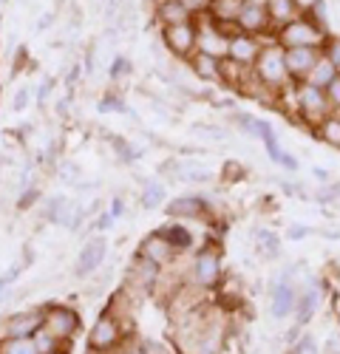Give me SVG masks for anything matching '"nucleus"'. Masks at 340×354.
Segmentation results:
<instances>
[{
    "mask_svg": "<svg viewBox=\"0 0 340 354\" xmlns=\"http://www.w3.org/2000/svg\"><path fill=\"white\" fill-rule=\"evenodd\" d=\"M334 317H337V326H340V301H337V306H334Z\"/></svg>",
    "mask_w": 340,
    "mask_h": 354,
    "instance_id": "bf43d9fd",
    "label": "nucleus"
},
{
    "mask_svg": "<svg viewBox=\"0 0 340 354\" xmlns=\"http://www.w3.org/2000/svg\"><path fill=\"white\" fill-rule=\"evenodd\" d=\"M94 3H108V0H94Z\"/></svg>",
    "mask_w": 340,
    "mask_h": 354,
    "instance_id": "e2e57ef3",
    "label": "nucleus"
},
{
    "mask_svg": "<svg viewBox=\"0 0 340 354\" xmlns=\"http://www.w3.org/2000/svg\"><path fill=\"white\" fill-rule=\"evenodd\" d=\"M326 354H340V337H329V343H326Z\"/></svg>",
    "mask_w": 340,
    "mask_h": 354,
    "instance_id": "4d7b16f0",
    "label": "nucleus"
},
{
    "mask_svg": "<svg viewBox=\"0 0 340 354\" xmlns=\"http://www.w3.org/2000/svg\"><path fill=\"white\" fill-rule=\"evenodd\" d=\"M340 71L326 60V57H321V60L315 63V68H312L309 74H306V80L303 82H309V85H315V88H321V91H326V88H329V82L337 77Z\"/></svg>",
    "mask_w": 340,
    "mask_h": 354,
    "instance_id": "bb28decb",
    "label": "nucleus"
},
{
    "mask_svg": "<svg viewBox=\"0 0 340 354\" xmlns=\"http://www.w3.org/2000/svg\"><path fill=\"white\" fill-rule=\"evenodd\" d=\"M321 286L318 283H309L303 289H298V306H295V323L298 326H306V323L315 317L318 306H321Z\"/></svg>",
    "mask_w": 340,
    "mask_h": 354,
    "instance_id": "6ab92c4d",
    "label": "nucleus"
},
{
    "mask_svg": "<svg viewBox=\"0 0 340 354\" xmlns=\"http://www.w3.org/2000/svg\"><path fill=\"white\" fill-rule=\"evenodd\" d=\"M272 40L281 48H323L329 40V28L318 26L309 15H298L287 26L272 32Z\"/></svg>",
    "mask_w": 340,
    "mask_h": 354,
    "instance_id": "f03ea898",
    "label": "nucleus"
},
{
    "mask_svg": "<svg viewBox=\"0 0 340 354\" xmlns=\"http://www.w3.org/2000/svg\"><path fill=\"white\" fill-rule=\"evenodd\" d=\"M318 3H321V0H295V6H298V12H301V15H309V12L315 9Z\"/></svg>",
    "mask_w": 340,
    "mask_h": 354,
    "instance_id": "864d4df0",
    "label": "nucleus"
},
{
    "mask_svg": "<svg viewBox=\"0 0 340 354\" xmlns=\"http://www.w3.org/2000/svg\"><path fill=\"white\" fill-rule=\"evenodd\" d=\"M153 17L159 26H179V23H193L190 12L179 3V0H156Z\"/></svg>",
    "mask_w": 340,
    "mask_h": 354,
    "instance_id": "aec40b11",
    "label": "nucleus"
},
{
    "mask_svg": "<svg viewBox=\"0 0 340 354\" xmlns=\"http://www.w3.org/2000/svg\"><path fill=\"white\" fill-rule=\"evenodd\" d=\"M51 354H68V348L63 346V348H57V351H51Z\"/></svg>",
    "mask_w": 340,
    "mask_h": 354,
    "instance_id": "680f3d73",
    "label": "nucleus"
},
{
    "mask_svg": "<svg viewBox=\"0 0 340 354\" xmlns=\"http://www.w3.org/2000/svg\"><path fill=\"white\" fill-rule=\"evenodd\" d=\"M198 35H196V51L202 54H210V57H218V60H227V48H230V35L210 17H198Z\"/></svg>",
    "mask_w": 340,
    "mask_h": 354,
    "instance_id": "0eeeda50",
    "label": "nucleus"
},
{
    "mask_svg": "<svg viewBox=\"0 0 340 354\" xmlns=\"http://www.w3.org/2000/svg\"><path fill=\"white\" fill-rule=\"evenodd\" d=\"M54 20H57V17H54V12H46V15L40 17V23L35 26V32H46V28H51V26H54Z\"/></svg>",
    "mask_w": 340,
    "mask_h": 354,
    "instance_id": "603ef678",
    "label": "nucleus"
},
{
    "mask_svg": "<svg viewBox=\"0 0 340 354\" xmlns=\"http://www.w3.org/2000/svg\"><path fill=\"white\" fill-rule=\"evenodd\" d=\"M28 102H32V91H28L26 85L15 88V94H12V111H15V113H23V111L28 108Z\"/></svg>",
    "mask_w": 340,
    "mask_h": 354,
    "instance_id": "a19ab883",
    "label": "nucleus"
},
{
    "mask_svg": "<svg viewBox=\"0 0 340 354\" xmlns=\"http://www.w3.org/2000/svg\"><path fill=\"white\" fill-rule=\"evenodd\" d=\"M221 281H224V258H221V252L213 244L196 250V255L190 261V283L207 292V289L221 286Z\"/></svg>",
    "mask_w": 340,
    "mask_h": 354,
    "instance_id": "20e7f679",
    "label": "nucleus"
},
{
    "mask_svg": "<svg viewBox=\"0 0 340 354\" xmlns=\"http://www.w3.org/2000/svg\"><path fill=\"white\" fill-rule=\"evenodd\" d=\"M312 133H315L323 145H329V147H337L340 151V113L334 111V113H329V116H323V120L312 128Z\"/></svg>",
    "mask_w": 340,
    "mask_h": 354,
    "instance_id": "b1692460",
    "label": "nucleus"
},
{
    "mask_svg": "<svg viewBox=\"0 0 340 354\" xmlns=\"http://www.w3.org/2000/svg\"><path fill=\"white\" fill-rule=\"evenodd\" d=\"M326 100H329L332 111H340V74L329 82V88H326Z\"/></svg>",
    "mask_w": 340,
    "mask_h": 354,
    "instance_id": "37998d69",
    "label": "nucleus"
},
{
    "mask_svg": "<svg viewBox=\"0 0 340 354\" xmlns=\"http://www.w3.org/2000/svg\"><path fill=\"white\" fill-rule=\"evenodd\" d=\"M125 343V323L120 315H113L111 309H105L88 332V348H97V351H108L113 354L117 348H122Z\"/></svg>",
    "mask_w": 340,
    "mask_h": 354,
    "instance_id": "423d86ee",
    "label": "nucleus"
},
{
    "mask_svg": "<svg viewBox=\"0 0 340 354\" xmlns=\"http://www.w3.org/2000/svg\"><path fill=\"white\" fill-rule=\"evenodd\" d=\"M233 122L247 136H258L261 133V125H264L261 116H252V113H233Z\"/></svg>",
    "mask_w": 340,
    "mask_h": 354,
    "instance_id": "c756f323",
    "label": "nucleus"
},
{
    "mask_svg": "<svg viewBox=\"0 0 340 354\" xmlns=\"http://www.w3.org/2000/svg\"><path fill=\"white\" fill-rule=\"evenodd\" d=\"M264 6H267V15H270V23H272V32L301 15L295 0H264Z\"/></svg>",
    "mask_w": 340,
    "mask_h": 354,
    "instance_id": "4be33fe9",
    "label": "nucleus"
},
{
    "mask_svg": "<svg viewBox=\"0 0 340 354\" xmlns=\"http://www.w3.org/2000/svg\"><path fill=\"white\" fill-rule=\"evenodd\" d=\"M68 105H71V94H68V97H63V100H57V113L66 116V113H68Z\"/></svg>",
    "mask_w": 340,
    "mask_h": 354,
    "instance_id": "6e6d98bb",
    "label": "nucleus"
},
{
    "mask_svg": "<svg viewBox=\"0 0 340 354\" xmlns=\"http://www.w3.org/2000/svg\"><path fill=\"white\" fill-rule=\"evenodd\" d=\"M43 320H46L43 306H40V309H28V312L9 315V317L3 320L0 337H35V332L43 329Z\"/></svg>",
    "mask_w": 340,
    "mask_h": 354,
    "instance_id": "f8f14e48",
    "label": "nucleus"
},
{
    "mask_svg": "<svg viewBox=\"0 0 340 354\" xmlns=\"http://www.w3.org/2000/svg\"><path fill=\"white\" fill-rule=\"evenodd\" d=\"M252 77L258 80V85L264 88L267 94H272V97H278V94H283L287 88H292L295 82H292V77H290V71H287V60H283V48L275 43V40H270V43H261V51H258V57H255V63H252Z\"/></svg>",
    "mask_w": 340,
    "mask_h": 354,
    "instance_id": "f257e3e1",
    "label": "nucleus"
},
{
    "mask_svg": "<svg viewBox=\"0 0 340 354\" xmlns=\"http://www.w3.org/2000/svg\"><path fill=\"white\" fill-rule=\"evenodd\" d=\"M108 213L113 216V218H120V216H125V201L117 196V198H111V207H108Z\"/></svg>",
    "mask_w": 340,
    "mask_h": 354,
    "instance_id": "3c124183",
    "label": "nucleus"
},
{
    "mask_svg": "<svg viewBox=\"0 0 340 354\" xmlns=\"http://www.w3.org/2000/svg\"><path fill=\"white\" fill-rule=\"evenodd\" d=\"M187 66H190V71H193L198 80L224 85V60H218V57H210V54L196 51L190 60H187Z\"/></svg>",
    "mask_w": 340,
    "mask_h": 354,
    "instance_id": "a211bd4d",
    "label": "nucleus"
},
{
    "mask_svg": "<svg viewBox=\"0 0 340 354\" xmlns=\"http://www.w3.org/2000/svg\"><path fill=\"white\" fill-rule=\"evenodd\" d=\"M236 32L252 35V37H264V35L272 32V23H270L264 0H244V6L236 17Z\"/></svg>",
    "mask_w": 340,
    "mask_h": 354,
    "instance_id": "1a4fd4ad",
    "label": "nucleus"
},
{
    "mask_svg": "<svg viewBox=\"0 0 340 354\" xmlns=\"http://www.w3.org/2000/svg\"><path fill=\"white\" fill-rule=\"evenodd\" d=\"M179 3L190 12V17L193 20H198V17H205V15H210V6H213V0H179Z\"/></svg>",
    "mask_w": 340,
    "mask_h": 354,
    "instance_id": "c9c22d12",
    "label": "nucleus"
},
{
    "mask_svg": "<svg viewBox=\"0 0 340 354\" xmlns=\"http://www.w3.org/2000/svg\"><path fill=\"white\" fill-rule=\"evenodd\" d=\"M113 221H117V218H113L108 210H102V213L94 218V227H97V230H111V227H113Z\"/></svg>",
    "mask_w": 340,
    "mask_h": 354,
    "instance_id": "09e8293b",
    "label": "nucleus"
},
{
    "mask_svg": "<svg viewBox=\"0 0 340 354\" xmlns=\"http://www.w3.org/2000/svg\"><path fill=\"white\" fill-rule=\"evenodd\" d=\"M136 351L139 354H173V351H170V346H164L159 340H148V337H142L136 343Z\"/></svg>",
    "mask_w": 340,
    "mask_h": 354,
    "instance_id": "ea45409f",
    "label": "nucleus"
},
{
    "mask_svg": "<svg viewBox=\"0 0 340 354\" xmlns=\"http://www.w3.org/2000/svg\"><path fill=\"white\" fill-rule=\"evenodd\" d=\"M321 57H323V48H283V60H287V71L292 82H303Z\"/></svg>",
    "mask_w": 340,
    "mask_h": 354,
    "instance_id": "4468645a",
    "label": "nucleus"
},
{
    "mask_svg": "<svg viewBox=\"0 0 340 354\" xmlns=\"http://www.w3.org/2000/svg\"><path fill=\"white\" fill-rule=\"evenodd\" d=\"M79 74H82V66H79V63H74V66H71V71H68V77H66V85L71 88V85L79 80Z\"/></svg>",
    "mask_w": 340,
    "mask_h": 354,
    "instance_id": "5fc2aeb1",
    "label": "nucleus"
},
{
    "mask_svg": "<svg viewBox=\"0 0 340 354\" xmlns=\"http://www.w3.org/2000/svg\"><path fill=\"white\" fill-rule=\"evenodd\" d=\"M40 201V187L37 185H32V187H26V190H20V196H17V210L20 213H26V210H32L35 204Z\"/></svg>",
    "mask_w": 340,
    "mask_h": 354,
    "instance_id": "f704fd0d",
    "label": "nucleus"
},
{
    "mask_svg": "<svg viewBox=\"0 0 340 354\" xmlns=\"http://www.w3.org/2000/svg\"><path fill=\"white\" fill-rule=\"evenodd\" d=\"M306 235H309V227H303V224H292L287 230V239L290 241H301V239H306Z\"/></svg>",
    "mask_w": 340,
    "mask_h": 354,
    "instance_id": "de8ad7c7",
    "label": "nucleus"
},
{
    "mask_svg": "<svg viewBox=\"0 0 340 354\" xmlns=\"http://www.w3.org/2000/svg\"><path fill=\"white\" fill-rule=\"evenodd\" d=\"M122 9H125V0H108V3H105V20L120 17Z\"/></svg>",
    "mask_w": 340,
    "mask_h": 354,
    "instance_id": "49530a36",
    "label": "nucleus"
},
{
    "mask_svg": "<svg viewBox=\"0 0 340 354\" xmlns=\"http://www.w3.org/2000/svg\"><path fill=\"white\" fill-rule=\"evenodd\" d=\"M261 51V37H252V35H230V48H227V60H233L236 66H244V68H252L255 57Z\"/></svg>",
    "mask_w": 340,
    "mask_h": 354,
    "instance_id": "f3484780",
    "label": "nucleus"
},
{
    "mask_svg": "<svg viewBox=\"0 0 340 354\" xmlns=\"http://www.w3.org/2000/svg\"><path fill=\"white\" fill-rule=\"evenodd\" d=\"M71 210H74V201H71V198H66V196H51V198H46V204H43V218H46L48 224L66 227L68 218H71Z\"/></svg>",
    "mask_w": 340,
    "mask_h": 354,
    "instance_id": "412c9836",
    "label": "nucleus"
},
{
    "mask_svg": "<svg viewBox=\"0 0 340 354\" xmlns=\"http://www.w3.org/2000/svg\"><path fill=\"white\" fill-rule=\"evenodd\" d=\"M298 306V286L290 278H278V283L270 292V312L275 320H287L295 315Z\"/></svg>",
    "mask_w": 340,
    "mask_h": 354,
    "instance_id": "ddd939ff",
    "label": "nucleus"
},
{
    "mask_svg": "<svg viewBox=\"0 0 340 354\" xmlns=\"http://www.w3.org/2000/svg\"><path fill=\"white\" fill-rule=\"evenodd\" d=\"M164 167H167V170H173L179 182L205 185V182H213V179H216V173H213V170L198 167V165H190V162H185V165H164Z\"/></svg>",
    "mask_w": 340,
    "mask_h": 354,
    "instance_id": "393cba45",
    "label": "nucleus"
},
{
    "mask_svg": "<svg viewBox=\"0 0 340 354\" xmlns=\"http://www.w3.org/2000/svg\"><path fill=\"white\" fill-rule=\"evenodd\" d=\"M255 250H258V255L275 261L281 255V235L272 232L270 227H261V230H255Z\"/></svg>",
    "mask_w": 340,
    "mask_h": 354,
    "instance_id": "a878e982",
    "label": "nucleus"
},
{
    "mask_svg": "<svg viewBox=\"0 0 340 354\" xmlns=\"http://www.w3.org/2000/svg\"><path fill=\"white\" fill-rule=\"evenodd\" d=\"M290 354H321V346H318V340L312 337L309 332H303V335H301V337L292 343Z\"/></svg>",
    "mask_w": 340,
    "mask_h": 354,
    "instance_id": "72a5a7b5",
    "label": "nucleus"
},
{
    "mask_svg": "<svg viewBox=\"0 0 340 354\" xmlns=\"http://www.w3.org/2000/svg\"><path fill=\"white\" fill-rule=\"evenodd\" d=\"M164 201H167L164 185L156 182V179L145 182V187H142V207L145 210H159V207H164Z\"/></svg>",
    "mask_w": 340,
    "mask_h": 354,
    "instance_id": "cd10ccee",
    "label": "nucleus"
},
{
    "mask_svg": "<svg viewBox=\"0 0 340 354\" xmlns=\"http://www.w3.org/2000/svg\"><path fill=\"white\" fill-rule=\"evenodd\" d=\"M207 201L202 196H179L173 201L164 204V213L167 218L173 221H193V218H205L207 216Z\"/></svg>",
    "mask_w": 340,
    "mask_h": 354,
    "instance_id": "dca6fc26",
    "label": "nucleus"
},
{
    "mask_svg": "<svg viewBox=\"0 0 340 354\" xmlns=\"http://www.w3.org/2000/svg\"><path fill=\"white\" fill-rule=\"evenodd\" d=\"M82 221H85V207H82V204H74V210H71V218H68V224H66V230H71V232H77V230L82 227Z\"/></svg>",
    "mask_w": 340,
    "mask_h": 354,
    "instance_id": "c03bdc74",
    "label": "nucleus"
},
{
    "mask_svg": "<svg viewBox=\"0 0 340 354\" xmlns=\"http://www.w3.org/2000/svg\"><path fill=\"white\" fill-rule=\"evenodd\" d=\"M131 71H133L131 57H122V54H117V57H113V63H111V68H108V77H111L113 82H120V80L131 77Z\"/></svg>",
    "mask_w": 340,
    "mask_h": 354,
    "instance_id": "473e14b6",
    "label": "nucleus"
},
{
    "mask_svg": "<svg viewBox=\"0 0 340 354\" xmlns=\"http://www.w3.org/2000/svg\"><path fill=\"white\" fill-rule=\"evenodd\" d=\"M337 113H340V111H337Z\"/></svg>",
    "mask_w": 340,
    "mask_h": 354,
    "instance_id": "0e129e2a",
    "label": "nucleus"
},
{
    "mask_svg": "<svg viewBox=\"0 0 340 354\" xmlns=\"http://www.w3.org/2000/svg\"><path fill=\"white\" fill-rule=\"evenodd\" d=\"M111 147L117 151V156H120V162H136L139 159V151L128 142V139H122V136H111Z\"/></svg>",
    "mask_w": 340,
    "mask_h": 354,
    "instance_id": "2f4dec72",
    "label": "nucleus"
},
{
    "mask_svg": "<svg viewBox=\"0 0 340 354\" xmlns=\"http://www.w3.org/2000/svg\"><path fill=\"white\" fill-rule=\"evenodd\" d=\"M323 57L340 71V37H329L326 46H323Z\"/></svg>",
    "mask_w": 340,
    "mask_h": 354,
    "instance_id": "79ce46f5",
    "label": "nucleus"
},
{
    "mask_svg": "<svg viewBox=\"0 0 340 354\" xmlns=\"http://www.w3.org/2000/svg\"><path fill=\"white\" fill-rule=\"evenodd\" d=\"M51 91H54V77H46V80L40 82V88H37V105H40V108L46 105V100L51 97Z\"/></svg>",
    "mask_w": 340,
    "mask_h": 354,
    "instance_id": "a18cd8bd",
    "label": "nucleus"
},
{
    "mask_svg": "<svg viewBox=\"0 0 340 354\" xmlns=\"http://www.w3.org/2000/svg\"><path fill=\"white\" fill-rule=\"evenodd\" d=\"M105 255H108V241L102 239V235H94V239H88V241L79 247V255L74 261V275H79V278L94 275L102 267Z\"/></svg>",
    "mask_w": 340,
    "mask_h": 354,
    "instance_id": "9b49d317",
    "label": "nucleus"
},
{
    "mask_svg": "<svg viewBox=\"0 0 340 354\" xmlns=\"http://www.w3.org/2000/svg\"><path fill=\"white\" fill-rule=\"evenodd\" d=\"M162 232H164V239L170 241V247L176 250V255L190 252V250H193V244H196L193 232H190L185 224H164V227H162Z\"/></svg>",
    "mask_w": 340,
    "mask_h": 354,
    "instance_id": "5701e85b",
    "label": "nucleus"
},
{
    "mask_svg": "<svg viewBox=\"0 0 340 354\" xmlns=\"http://www.w3.org/2000/svg\"><path fill=\"white\" fill-rule=\"evenodd\" d=\"M57 176H60L63 182H68V185H77L82 179V170L74 162H60V165H57Z\"/></svg>",
    "mask_w": 340,
    "mask_h": 354,
    "instance_id": "e433bc0d",
    "label": "nucleus"
},
{
    "mask_svg": "<svg viewBox=\"0 0 340 354\" xmlns=\"http://www.w3.org/2000/svg\"><path fill=\"white\" fill-rule=\"evenodd\" d=\"M85 354H108V351H97V348H85Z\"/></svg>",
    "mask_w": 340,
    "mask_h": 354,
    "instance_id": "052dcab7",
    "label": "nucleus"
},
{
    "mask_svg": "<svg viewBox=\"0 0 340 354\" xmlns=\"http://www.w3.org/2000/svg\"><path fill=\"white\" fill-rule=\"evenodd\" d=\"M0 354H40L32 337H0Z\"/></svg>",
    "mask_w": 340,
    "mask_h": 354,
    "instance_id": "c85d7f7f",
    "label": "nucleus"
},
{
    "mask_svg": "<svg viewBox=\"0 0 340 354\" xmlns=\"http://www.w3.org/2000/svg\"><path fill=\"white\" fill-rule=\"evenodd\" d=\"M46 312V320H43V326L60 340L63 346H71V340L79 335L82 329V315L68 306V304H46L43 306Z\"/></svg>",
    "mask_w": 340,
    "mask_h": 354,
    "instance_id": "39448f33",
    "label": "nucleus"
},
{
    "mask_svg": "<svg viewBox=\"0 0 340 354\" xmlns=\"http://www.w3.org/2000/svg\"><path fill=\"white\" fill-rule=\"evenodd\" d=\"M136 252H142L148 261H153L156 267H170V263L176 261V250L170 247V241L164 239V232H162V230L148 232L145 239H142V244H139Z\"/></svg>",
    "mask_w": 340,
    "mask_h": 354,
    "instance_id": "2eb2a0df",
    "label": "nucleus"
},
{
    "mask_svg": "<svg viewBox=\"0 0 340 354\" xmlns=\"http://www.w3.org/2000/svg\"><path fill=\"white\" fill-rule=\"evenodd\" d=\"M100 111H111V113H125L128 111V105L113 94V91H108V94H102V100H100Z\"/></svg>",
    "mask_w": 340,
    "mask_h": 354,
    "instance_id": "58836bf2",
    "label": "nucleus"
},
{
    "mask_svg": "<svg viewBox=\"0 0 340 354\" xmlns=\"http://www.w3.org/2000/svg\"><path fill=\"white\" fill-rule=\"evenodd\" d=\"M315 176H318L321 182H329V173H326V170H321V167H315Z\"/></svg>",
    "mask_w": 340,
    "mask_h": 354,
    "instance_id": "13d9d810",
    "label": "nucleus"
},
{
    "mask_svg": "<svg viewBox=\"0 0 340 354\" xmlns=\"http://www.w3.org/2000/svg\"><path fill=\"white\" fill-rule=\"evenodd\" d=\"M196 35H198V23H179V26H162V46L179 57V60H190L196 54Z\"/></svg>",
    "mask_w": 340,
    "mask_h": 354,
    "instance_id": "6e6552de",
    "label": "nucleus"
},
{
    "mask_svg": "<svg viewBox=\"0 0 340 354\" xmlns=\"http://www.w3.org/2000/svg\"><path fill=\"white\" fill-rule=\"evenodd\" d=\"M278 165H281L283 170H292V173H295V170L301 167V165H298V159H295L292 153H287V151H283V153H281V159H278Z\"/></svg>",
    "mask_w": 340,
    "mask_h": 354,
    "instance_id": "8fccbe9b",
    "label": "nucleus"
},
{
    "mask_svg": "<svg viewBox=\"0 0 340 354\" xmlns=\"http://www.w3.org/2000/svg\"><path fill=\"white\" fill-rule=\"evenodd\" d=\"M159 278H162V267H156L153 261H148V258L142 255V252H136V255L131 258L128 278H125L131 292H139V295H151V292L156 289Z\"/></svg>",
    "mask_w": 340,
    "mask_h": 354,
    "instance_id": "9d476101",
    "label": "nucleus"
},
{
    "mask_svg": "<svg viewBox=\"0 0 340 354\" xmlns=\"http://www.w3.org/2000/svg\"><path fill=\"white\" fill-rule=\"evenodd\" d=\"M292 102H295V113H298V122L303 128H315L323 116L334 113L329 100H326V91H321V88L309 85V82H295L292 85Z\"/></svg>",
    "mask_w": 340,
    "mask_h": 354,
    "instance_id": "7ed1b4c3",
    "label": "nucleus"
},
{
    "mask_svg": "<svg viewBox=\"0 0 340 354\" xmlns=\"http://www.w3.org/2000/svg\"><path fill=\"white\" fill-rule=\"evenodd\" d=\"M247 176V167L241 165V162H236V159H230V162H224V170H221V179H227V182H238V179H244Z\"/></svg>",
    "mask_w": 340,
    "mask_h": 354,
    "instance_id": "4c0bfd02",
    "label": "nucleus"
},
{
    "mask_svg": "<svg viewBox=\"0 0 340 354\" xmlns=\"http://www.w3.org/2000/svg\"><path fill=\"white\" fill-rule=\"evenodd\" d=\"M32 340H35V346H37V351H40V354H51V351H57V348H63V343L57 340L46 326H43V329H37ZM66 348H68V346H66Z\"/></svg>",
    "mask_w": 340,
    "mask_h": 354,
    "instance_id": "7c9ffc66",
    "label": "nucleus"
}]
</instances>
